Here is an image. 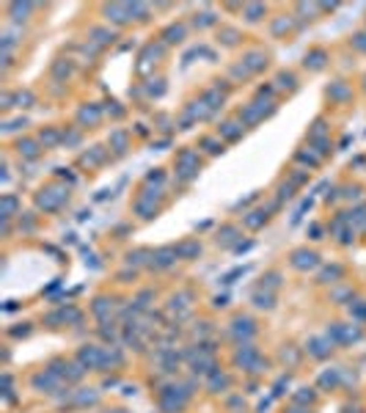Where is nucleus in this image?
<instances>
[{
  "label": "nucleus",
  "mask_w": 366,
  "mask_h": 413,
  "mask_svg": "<svg viewBox=\"0 0 366 413\" xmlns=\"http://www.w3.org/2000/svg\"><path fill=\"white\" fill-rule=\"evenodd\" d=\"M292 264L300 267V270H311V267H317V253L298 251V253H295V259H292Z\"/></svg>",
  "instance_id": "1"
},
{
  "label": "nucleus",
  "mask_w": 366,
  "mask_h": 413,
  "mask_svg": "<svg viewBox=\"0 0 366 413\" xmlns=\"http://www.w3.org/2000/svg\"><path fill=\"white\" fill-rule=\"evenodd\" d=\"M174 259H176V248H162V251H157L152 256V264L154 267H168Z\"/></svg>",
  "instance_id": "2"
},
{
  "label": "nucleus",
  "mask_w": 366,
  "mask_h": 413,
  "mask_svg": "<svg viewBox=\"0 0 366 413\" xmlns=\"http://www.w3.org/2000/svg\"><path fill=\"white\" fill-rule=\"evenodd\" d=\"M105 14H108V19H116V22H127L129 17H124V14H132V11H129V6H108V9H105Z\"/></svg>",
  "instance_id": "3"
},
{
  "label": "nucleus",
  "mask_w": 366,
  "mask_h": 413,
  "mask_svg": "<svg viewBox=\"0 0 366 413\" xmlns=\"http://www.w3.org/2000/svg\"><path fill=\"white\" fill-rule=\"evenodd\" d=\"M264 64H267V58H264L262 52H251L245 58V66H248V72H256V69H262Z\"/></svg>",
  "instance_id": "4"
},
{
  "label": "nucleus",
  "mask_w": 366,
  "mask_h": 413,
  "mask_svg": "<svg viewBox=\"0 0 366 413\" xmlns=\"http://www.w3.org/2000/svg\"><path fill=\"white\" fill-rule=\"evenodd\" d=\"M234 333H237V336H251V333H254V322L251 320H234Z\"/></svg>",
  "instance_id": "5"
},
{
  "label": "nucleus",
  "mask_w": 366,
  "mask_h": 413,
  "mask_svg": "<svg viewBox=\"0 0 366 413\" xmlns=\"http://www.w3.org/2000/svg\"><path fill=\"white\" fill-rule=\"evenodd\" d=\"M19 154H25V157H36V154H39V149H36V144L33 141H19Z\"/></svg>",
  "instance_id": "6"
},
{
  "label": "nucleus",
  "mask_w": 366,
  "mask_h": 413,
  "mask_svg": "<svg viewBox=\"0 0 366 413\" xmlns=\"http://www.w3.org/2000/svg\"><path fill=\"white\" fill-rule=\"evenodd\" d=\"M256 355V350L251 345H245V350H237V363H242V366H248V361Z\"/></svg>",
  "instance_id": "7"
},
{
  "label": "nucleus",
  "mask_w": 366,
  "mask_h": 413,
  "mask_svg": "<svg viewBox=\"0 0 366 413\" xmlns=\"http://www.w3.org/2000/svg\"><path fill=\"white\" fill-rule=\"evenodd\" d=\"M96 118H99V110H96V108H83V110H80V121H88V124H94Z\"/></svg>",
  "instance_id": "8"
},
{
  "label": "nucleus",
  "mask_w": 366,
  "mask_h": 413,
  "mask_svg": "<svg viewBox=\"0 0 366 413\" xmlns=\"http://www.w3.org/2000/svg\"><path fill=\"white\" fill-rule=\"evenodd\" d=\"M254 303L259 306V309H272V297H270V295H262V292H259V295H254Z\"/></svg>",
  "instance_id": "9"
},
{
  "label": "nucleus",
  "mask_w": 366,
  "mask_h": 413,
  "mask_svg": "<svg viewBox=\"0 0 366 413\" xmlns=\"http://www.w3.org/2000/svg\"><path fill=\"white\" fill-rule=\"evenodd\" d=\"M201 248H198L196 243H188V245H179L176 248V253H182V256H193V253H198Z\"/></svg>",
  "instance_id": "10"
},
{
  "label": "nucleus",
  "mask_w": 366,
  "mask_h": 413,
  "mask_svg": "<svg viewBox=\"0 0 366 413\" xmlns=\"http://www.w3.org/2000/svg\"><path fill=\"white\" fill-rule=\"evenodd\" d=\"M322 58H325L322 52H314V55H306V66L311 64V69H319V66H322Z\"/></svg>",
  "instance_id": "11"
},
{
  "label": "nucleus",
  "mask_w": 366,
  "mask_h": 413,
  "mask_svg": "<svg viewBox=\"0 0 366 413\" xmlns=\"http://www.w3.org/2000/svg\"><path fill=\"white\" fill-rule=\"evenodd\" d=\"M165 36H168V42H179V36H185V28H168Z\"/></svg>",
  "instance_id": "12"
},
{
  "label": "nucleus",
  "mask_w": 366,
  "mask_h": 413,
  "mask_svg": "<svg viewBox=\"0 0 366 413\" xmlns=\"http://www.w3.org/2000/svg\"><path fill=\"white\" fill-rule=\"evenodd\" d=\"M14 99H17V105L19 108H28V105H31V102H33V97H31V94H17V97H14Z\"/></svg>",
  "instance_id": "13"
},
{
  "label": "nucleus",
  "mask_w": 366,
  "mask_h": 413,
  "mask_svg": "<svg viewBox=\"0 0 366 413\" xmlns=\"http://www.w3.org/2000/svg\"><path fill=\"white\" fill-rule=\"evenodd\" d=\"M264 14V6H248V19H259Z\"/></svg>",
  "instance_id": "14"
},
{
  "label": "nucleus",
  "mask_w": 366,
  "mask_h": 413,
  "mask_svg": "<svg viewBox=\"0 0 366 413\" xmlns=\"http://www.w3.org/2000/svg\"><path fill=\"white\" fill-rule=\"evenodd\" d=\"M278 85H286V88H295V75H278Z\"/></svg>",
  "instance_id": "15"
},
{
  "label": "nucleus",
  "mask_w": 366,
  "mask_h": 413,
  "mask_svg": "<svg viewBox=\"0 0 366 413\" xmlns=\"http://www.w3.org/2000/svg\"><path fill=\"white\" fill-rule=\"evenodd\" d=\"M234 127H237L234 121H229V124H223V132L229 135V138H237V135H239V130H234Z\"/></svg>",
  "instance_id": "16"
},
{
  "label": "nucleus",
  "mask_w": 366,
  "mask_h": 413,
  "mask_svg": "<svg viewBox=\"0 0 366 413\" xmlns=\"http://www.w3.org/2000/svg\"><path fill=\"white\" fill-rule=\"evenodd\" d=\"M14 207H17V201H14L11 196H6V198H3V210H6V218H9V212L14 210Z\"/></svg>",
  "instance_id": "17"
},
{
  "label": "nucleus",
  "mask_w": 366,
  "mask_h": 413,
  "mask_svg": "<svg viewBox=\"0 0 366 413\" xmlns=\"http://www.w3.org/2000/svg\"><path fill=\"white\" fill-rule=\"evenodd\" d=\"M77 402H80V405H91V402H96V394H80V396H77Z\"/></svg>",
  "instance_id": "18"
},
{
  "label": "nucleus",
  "mask_w": 366,
  "mask_h": 413,
  "mask_svg": "<svg viewBox=\"0 0 366 413\" xmlns=\"http://www.w3.org/2000/svg\"><path fill=\"white\" fill-rule=\"evenodd\" d=\"M113 141H116V146H119V152H124V146H127V138H124L121 132H116V135H113Z\"/></svg>",
  "instance_id": "19"
},
{
  "label": "nucleus",
  "mask_w": 366,
  "mask_h": 413,
  "mask_svg": "<svg viewBox=\"0 0 366 413\" xmlns=\"http://www.w3.org/2000/svg\"><path fill=\"white\" fill-rule=\"evenodd\" d=\"M336 276H341V267H333V270H325V273H322V281H328V279H336Z\"/></svg>",
  "instance_id": "20"
},
{
  "label": "nucleus",
  "mask_w": 366,
  "mask_h": 413,
  "mask_svg": "<svg viewBox=\"0 0 366 413\" xmlns=\"http://www.w3.org/2000/svg\"><path fill=\"white\" fill-rule=\"evenodd\" d=\"M94 312L99 314V317H105V312H108V300H96V306H94Z\"/></svg>",
  "instance_id": "21"
},
{
  "label": "nucleus",
  "mask_w": 366,
  "mask_h": 413,
  "mask_svg": "<svg viewBox=\"0 0 366 413\" xmlns=\"http://www.w3.org/2000/svg\"><path fill=\"white\" fill-rule=\"evenodd\" d=\"M42 141H44V144H55V141H58V132H52V130H50V132L42 135Z\"/></svg>",
  "instance_id": "22"
},
{
  "label": "nucleus",
  "mask_w": 366,
  "mask_h": 413,
  "mask_svg": "<svg viewBox=\"0 0 366 413\" xmlns=\"http://www.w3.org/2000/svg\"><path fill=\"white\" fill-rule=\"evenodd\" d=\"M336 383V375H322V386H333Z\"/></svg>",
  "instance_id": "23"
},
{
  "label": "nucleus",
  "mask_w": 366,
  "mask_h": 413,
  "mask_svg": "<svg viewBox=\"0 0 366 413\" xmlns=\"http://www.w3.org/2000/svg\"><path fill=\"white\" fill-rule=\"evenodd\" d=\"M284 28H289V22H284V19H281V22H275V28H272V31H275V33H281Z\"/></svg>",
  "instance_id": "24"
},
{
  "label": "nucleus",
  "mask_w": 366,
  "mask_h": 413,
  "mask_svg": "<svg viewBox=\"0 0 366 413\" xmlns=\"http://www.w3.org/2000/svg\"><path fill=\"white\" fill-rule=\"evenodd\" d=\"M355 44L361 47V50H366V36H358V39H355Z\"/></svg>",
  "instance_id": "25"
}]
</instances>
